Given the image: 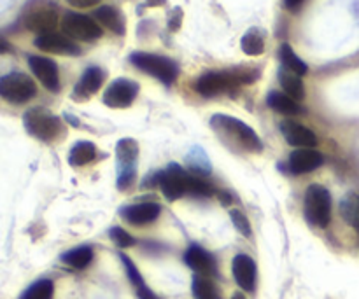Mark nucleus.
I'll use <instances>...</instances> for the list:
<instances>
[{
    "label": "nucleus",
    "instance_id": "nucleus-29",
    "mask_svg": "<svg viewBox=\"0 0 359 299\" xmlns=\"http://www.w3.org/2000/svg\"><path fill=\"white\" fill-rule=\"evenodd\" d=\"M53 293H55V286H53L51 280L42 279L37 280L35 284H32L20 299H53Z\"/></svg>",
    "mask_w": 359,
    "mask_h": 299
},
{
    "label": "nucleus",
    "instance_id": "nucleus-15",
    "mask_svg": "<svg viewBox=\"0 0 359 299\" xmlns=\"http://www.w3.org/2000/svg\"><path fill=\"white\" fill-rule=\"evenodd\" d=\"M325 161L321 153L314 149H297L290 156V172L294 175L311 174Z\"/></svg>",
    "mask_w": 359,
    "mask_h": 299
},
{
    "label": "nucleus",
    "instance_id": "nucleus-7",
    "mask_svg": "<svg viewBox=\"0 0 359 299\" xmlns=\"http://www.w3.org/2000/svg\"><path fill=\"white\" fill-rule=\"evenodd\" d=\"M130 62H132L137 69L149 74V76L156 77V79H160L161 83L165 84H172L177 79V63L172 62L170 58H165V56L151 55V53H133V55L130 56Z\"/></svg>",
    "mask_w": 359,
    "mask_h": 299
},
{
    "label": "nucleus",
    "instance_id": "nucleus-38",
    "mask_svg": "<svg viewBox=\"0 0 359 299\" xmlns=\"http://www.w3.org/2000/svg\"><path fill=\"white\" fill-rule=\"evenodd\" d=\"M304 0H286V7L287 9H297V7L302 6Z\"/></svg>",
    "mask_w": 359,
    "mask_h": 299
},
{
    "label": "nucleus",
    "instance_id": "nucleus-6",
    "mask_svg": "<svg viewBox=\"0 0 359 299\" xmlns=\"http://www.w3.org/2000/svg\"><path fill=\"white\" fill-rule=\"evenodd\" d=\"M23 23L28 30L35 34H49V32H55L58 25V11L48 0H34L25 9Z\"/></svg>",
    "mask_w": 359,
    "mask_h": 299
},
{
    "label": "nucleus",
    "instance_id": "nucleus-22",
    "mask_svg": "<svg viewBox=\"0 0 359 299\" xmlns=\"http://www.w3.org/2000/svg\"><path fill=\"white\" fill-rule=\"evenodd\" d=\"M116 154H118L119 168L135 167V161L139 158V144L133 139H121L116 146Z\"/></svg>",
    "mask_w": 359,
    "mask_h": 299
},
{
    "label": "nucleus",
    "instance_id": "nucleus-33",
    "mask_svg": "<svg viewBox=\"0 0 359 299\" xmlns=\"http://www.w3.org/2000/svg\"><path fill=\"white\" fill-rule=\"evenodd\" d=\"M230 217H231V221H233L237 231H241L244 237H251V224H249L248 217H245L241 210H237V209L231 210Z\"/></svg>",
    "mask_w": 359,
    "mask_h": 299
},
{
    "label": "nucleus",
    "instance_id": "nucleus-23",
    "mask_svg": "<svg viewBox=\"0 0 359 299\" xmlns=\"http://www.w3.org/2000/svg\"><path fill=\"white\" fill-rule=\"evenodd\" d=\"M242 51L249 56H259L265 51V32L262 28H251L242 37Z\"/></svg>",
    "mask_w": 359,
    "mask_h": 299
},
{
    "label": "nucleus",
    "instance_id": "nucleus-4",
    "mask_svg": "<svg viewBox=\"0 0 359 299\" xmlns=\"http://www.w3.org/2000/svg\"><path fill=\"white\" fill-rule=\"evenodd\" d=\"M305 219L316 228H326L332 221V195L323 186L314 184L307 189L304 200Z\"/></svg>",
    "mask_w": 359,
    "mask_h": 299
},
{
    "label": "nucleus",
    "instance_id": "nucleus-3",
    "mask_svg": "<svg viewBox=\"0 0 359 299\" xmlns=\"http://www.w3.org/2000/svg\"><path fill=\"white\" fill-rule=\"evenodd\" d=\"M210 126L217 133L228 137L235 144H238V147L249 151V153H259L263 149L262 139L258 137V133L251 126L245 125L244 121H241V119L231 118V116L216 114L210 119Z\"/></svg>",
    "mask_w": 359,
    "mask_h": 299
},
{
    "label": "nucleus",
    "instance_id": "nucleus-1",
    "mask_svg": "<svg viewBox=\"0 0 359 299\" xmlns=\"http://www.w3.org/2000/svg\"><path fill=\"white\" fill-rule=\"evenodd\" d=\"M158 186L168 202H175L184 195L212 196L216 193L209 182L202 181L198 175L188 174L175 163H170L165 170L158 172Z\"/></svg>",
    "mask_w": 359,
    "mask_h": 299
},
{
    "label": "nucleus",
    "instance_id": "nucleus-16",
    "mask_svg": "<svg viewBox=\"0 0 359 299\" xmlns=\"http://www.w3.org/2000/svg\"><path fill=\"white\" fill-rule=\"evenodd\" d=\"M161 212V207L158 203L147 202V203H137V205L125 207L121 210V217L126 223L133 224V226H144L147 223H153L158 219Z\"/></svg>",
    "mask_w": 359,
    "mask_h": 299
},
{
    "label": "nucleus",
    "instance_id": "nucleus-24",
    "mask_svg": "<svg viewBox=\"0 0 359 299\" xmlns=\"http://www.w3.org/2000/svg\"><path fill=\"white\" fill-rule=\"evenodd\" d=\"M95 158H97V149H95L93 144L83 140V142H77L72 147L69 154V163L72 167H84V165L91 163Z\"/></svg>",
    "mask_w": 359,
    "mask_h": 299
},
{
    "label": "nucleus",
    "instance_id": "nucleus-14",
    "mask_svg": "<svg viewBox=\"0 0 359 299\" xmlns=\"http://www.w3.org/2000/svg\"><path fill=\"white\" fill-rule=\"evenodd\" d=\"M231 272H233V279L237 286L245 293H252L256 287V263L255 259L249 258L245 254H238L233 258L231 263Z\"/></svg>",
    "mask_w": 359,
    "mask_h": 299
},
{
    "label": "nucleus",
    "instance_id": "nucleus-31",
    "mask_svg": "<svg viewBox=\"0 0 359 299\" xmlns=\"http://www.w3.org/2000/svg\"><path fill=\"white\" fill-rule=\"evenodd\" d=\"M109 235H111L112 242H114L118 247L121 249H126V247H132V245H135V238L132 237L130 233H126L123 228H112L111 231H109Z\"/></svg>",
    "mask_w": 359,
    "mask_h": 299
},
{
    "label": "nucleus",
    "instance_id": "nucleus-28",
    "mask_svg": "<svg viewBox=\"0 0 359 299\" xmlns=\"http://www.w3.org/2000/svg\"><path fill=\"white\" fill-rule=\"evenodd\" d=\"M191 289L195 299H221L216 286H214V282L210 280V277L195 275L193 277Z\"/></svg>",
    "mask_w": 359,
    "mask_h": 299
},
{
    "label": "nucleus",
    "instance_id": "nucleus-19",
    "mask_svg": "<svg viewBox=\"0 0 359 299\" xmlns=\"http://www.w3.org/2000/svg\"><path fill=\"white\" fill-rule=\"evenodd\" d=\"M95 20L102 25V27L109 28L111 32H114L116 35H125V20H123V14L119 13L116 7L112 6H102L95 11Z\"/></svg>",
    "mask_w": 359,
    "mask_h": 299
},
{
    "label": "nucleus",
    "instance_id": "nucleus-30",
    "mask_svg": "<svg viewBox=\"0 0 359 299\" xmlns=\"http://www.w3.org/2000/svg\"><path fill=\"white\" fill-rule=\"evenodd\" d=\"M188 165L198 177L200 175L210 174V161L209 158L205 156V153H203V149H200V147H195V149H191V153L188 154Z\"/></svg>",
    "mask_w": 359,
    "mask_h": 299
},
{
    "label": "nucleus",
    "instance_id": "nucleus-37",
    "mask_svg": "<svg viewBox=\"0 0 359 299\" xmlns=\"http://www.w3.org/2000/svg\"><path fill=\"white\" fill-rule=\"evenodd\" d=\"M181 18H182V11L175 9L174 11V18H172V21H170V28H172V30H177L179 23H181Z\"/></svg>",
    "mask_w": 359,
    "mask_h": 299
},
{
    "label": "nucleus",
    "instance_id": "nucleus-8",
    "mask_svg": "<svg viewBox=\"0 0 359 299\" xmlns=\"http://www.w3.org/2000/svg\"><path fill=\"white\" fill-rule=\"evenodd\" d=\"M37 86L34 79L23 72H11L0 77V97L11 104H27L35 97Z\"/></svg>",
    "mask_w": 359,
    "mask_h": 299
},
{
    "label": "nucleus",
    "instance_id": "nucleus-35",
    "mask_svg": "<svg viewBox=\"0 0 359 299\" xmlns=\"http://www.w3.org/2000/svg\"><path fill=\"white\" fill-rule=\"evenodd\" d=\"M137 289V296H139L140 299H160L156 296V294L153 293V291L149 289V287L146 286V284H142V286L135 287Z\"/></svg>",
    "mask_w": 359,
    "mask_h": 299
},
{
    "label": "nucleus",
    "instance_id": "nucleus-17",
    "mask_svg": "<svg viewBox=\"0 0 359 299\" xmlns=\"http://www.w3.org/2000/svg\"><path fill=\"white\" fill-rule=\"evenodd\" d=\"M184 261L196 275L212 277L214 273H216V261H214V258L205 251V249L198 247V245H191V247L186 251Z\"/></svg>",
    "mask_w": 359,
    "mask_h": 299
},
{
    "label": "nucleus",
    "instance_id": "nucleus-11",
    "mask_svg": "<svg viewBox=\"0 0 359 299\" xmlns=\"http://www.w3.org/2000/svg\"><path fill=\"white\" fill-rule=\"evenodd\" d=\"M35 48L41 51L53 53V55H63V56H77L81 53V48L63 34H56V32H49V34L39 35L35 39Z\"/></svg>",
    "mask_w": 359,
    "mask_h": 299
},
{
    "label": "nucleus",
    "instance_id": "nucleus-25",
    "mask_svg": "<svg viewBox=\"0 0 359 299\" xmlns=\"http://www.w3.org/2000/svg\"><path fill=\"white\" fill-rule=\"evenodd\" d=\"M279 55H280V62H283V67L286 70H290V72L297 74V76H300V77L305 76V74L309 72L307 63L302 62L300 56L293 51V48H291L290 44L280 46Z\"/></svg>",
    "mask_w": 359,
    "mask_h": 299
},
{
    "label": "nucleus",
    "instance_id": "nucleus-18",
    "mask_svg": "<svg viewBox=\"0 0 359 299\" xmlns=\"http://www.w3.org/2000/svg\"><path fill=\"white\" fill-rule=\"evenodd\" d=\"M104 79L105 74L102 69H98V67H90V69H86V72L81 76L76 88H74V98H76V100H88L91 95H95L100 90V86L104 84Z\"/></svg>",
    "mask_w": 359,
    "mask_h": 299
},
{
    "label": "nucleus",
    "instance_id": "nucleus-5",
    "mask_svg": "<svg viewBox=\"0 0 359 299\" xmlns=\"http://www.w3.org/2000/svg\"><path fill=\"white\" fill-rule=\"evenodd\" d=\"M23 125L32 137L44 140V142L58 139L63 132L62 121L55 114H51V112L42 107L30 109L23 116Z\"/></svg>",
    "mask_w": 359,
    "mask_h": 299
},
{
    "label": "nucleus",
    "instance_id": "nucleus-2",
    "mask_svg": "<svg viewBox=\"0 0 359 299\" xmlns=\"http://www.w3.org/2000/svg\"><path fill=\"white\" fill-rule=\"evenodd\" d=\"M258 79V70L235 69L219 70V72H207L196 81L195 88L202 97H216L221 93H230L242 84H251Z\"/></svg>",
    "mask_w": 359,
    "mask_h": 299
},
{
    "label": "nucleus",
    "instance_id": "nucleus-36",
    "mask_svg": "<svg viewBox=\"0 0 359 299\" xmlns=\"http://www.w3.org/2000/svg\"><path fill=\"white\" fill-rule=\"evenodd\" d=\"M67 2H69L70 6H74V7H81V9H86V7L97 6L100 0H67Z\"/></svg>",
    "mask_w": 359,
    "mask_h": 299
},
{
    "label": "nucleus",
    "instance_id": "nucleus-32",
    "mask_svg": "<svg viewBox=\"0 0 359 299\" xmlns=\"http://www.w3.org/2000/svg\"><path fill=\"white\" fill-rule=\"evenodd\" d=\"M137 177L135 167L132 168H119V175H118V189L119 191H128L130 188L133 186Z\"/></svg>",
    "mask_w": 359,
    "mask_h": 299
},
{
    "label": "nucleus",
    "instance_id": "nucleus-34",
    "mask_svg": "<svg viewBox=\"0 0 359 299\" xmlns=\"http://www.w3.org/2000/svg\"><path fill=\"white\" fill-rule=\"evenodd\" d=\"M121 261L125 263L126 273H128V279L132 280V284H133V286H135V287L142 286V284H144V279H142V275H140V272H139V270H137V266L133 265V263H132V259H130L128 256L121 254Z\"/></svg>",
    "mask_w": 359,
    "mask_h": 299
},
{
    "label": "nucleus",
    "instance_id": "nucleus-13",
    "mask_svg": "<svg viewBox=\"0 0 359 299\" xmlns=\"http://www.w3.org/2000/svg\"><path fill=\"white\" fill-rule=\"evenodd\" d=\"M28 65L34 76L42 83V86L49 91L60 90V76L58 67L53 60L44 58V56H30L28 58Z\"/></svg>",
    "mask_w": 359,
    "mask_h": 299
},
{
    "label": "nucleus",
    "instance_id": "nucleus-20",
    "mask_svg": "<svg viewBox=\"0 0 359 299\" xmlns=\"http://www.w3.org/2000/svg\"><path fill=\"white\" fill-rule=\"evenodd\" d=\"M266 104H269L270 109H273L279 114L286 116H298L304 112L302 105L298 104L297 100H293L291 97H287L286 93H279V91H272L266 98Z\"/></svg>",
    "mask_w": 359,
    "mask_h": 299
},
{
    "label": "nucleus",
    "instance_id": "nucleus-21",
    "mask_svg": "<svg viewBox=\"0 0 359 299\" xmlns=\"http://www.w3.org/2000/svg\"><path fill=\"white\" fill-rule=\"evenodd\" d=\"M279 81H280V86H283L284 93L287 97H291L293 100L300 102L305 98V86L302 83V77L297 76V74L290 72V70L283 69L279 72Z\"/></svg>",
    "mask_w": 359,
    "mask_h": 299
},
{
    "label": "nucleus",
    "instance_id": "nucleus-26",
    "mask_svg": "<svg viewBox=\"0 0 359 299\" xmlns=\"http://www.w3.org/2000/svg\"><path fill=\"white\" fill-rule=\"evenodd\" d=\"M340 214H342L344 221L354 228L359 233V196L351 193L340 203Z\"/></svg>",
    "mask_w": 359,
    "mask_h": 299
},
{
    "label": "nucleus",
    "instance_id": "nucleus-12",
    "mask_svg": "<svg viewBox=\"0 0 359 299\" xmlns=\"http://www.w3.org/2000/svg\"><path fill=\"white\" fill-rule=\"evenodd\" d=\"M280 132H283L284 139L290 146L300 147V149H312V147L318 146L316 133L309 130L307 126L293 121V119H286V121L280 123Z\"/></svg>",
    "mask_w": 359,
    "mask_h": 299
},
{
    "label": "nucleus",
    "instance_id": "nucleus-10",
    "mask_svg": "<svg viewBox=\"0 0 359 299\" xmlns=\"http://www.w3.org/2000/svg\"><path fill=\"white\" fill-rule=\"evenodd\" d=\"M139 93V84L130 79H116L104 93V104L111 109L130 107Z\"/></svg>",
    "mask_w": 359,
    "mask_h": 299
},
{
    "label": "nucleus",
    "instance_id": "nucleus-40",
    "mask_svg": "<svg viewBox=\"0 0 359 299\" xmlns=\"http://www.w3.org/2000/svg\"><path fill=\"white\" fill-rule=\"evenodd\" d=\"M231 299H245V296H244V294L237 293V294H233V298H231Z\"/></svg>",
    "mask_w": 359,
    "mask_h": 299
},
{
    "label": "nucleus",
    "instance_id": "nucleus-27",
    "mask_svg": "<svg viewBox=\"0 0 359 299\" xmlns=\"http://www.w3.org/2000/svg\"><path fill=\"white\" fill-rule=\"evenodd\" d=\"M62 261L76 270H84L91 261H93V251H91L90 247L72 249V251L65 252V254L62 256Z\"/></svg>",
    "mask_w": 359,
    "mask_h": 299
},
{
    "label": "nucleus",
    "instance_id": "nucleus-9",
    "mask_svg": "<svg viewBox=\"0 0 359 299\" xmlns=\"http://www.w3.org/2000/svg\"><path fill=\"white\" fill-rule=\"evenodd\" d=\"M63 35L72 41L91 42L102 37V28L97 20L79 13H67L62 20Z\"/></svg>",
    "mask_w": 359,
    "mask_h": 299
},
{
    "label": "nucleus",
    "instance_id": "nucleus-39",
    "mask_svg": "<svg viewBox=\"0 0 359 299\" xmlns=\"http://www.w3.org/2000/svg\"><path fill=\"white\" fill-rule=\"evenodd\" d=\"M7 51H11V46H9V42H7L6 39H2V37H0V55H2V53H7Z\"/></svg>",
    "mask_w": 359,
    "mask_h": 299
}]
</instances>
